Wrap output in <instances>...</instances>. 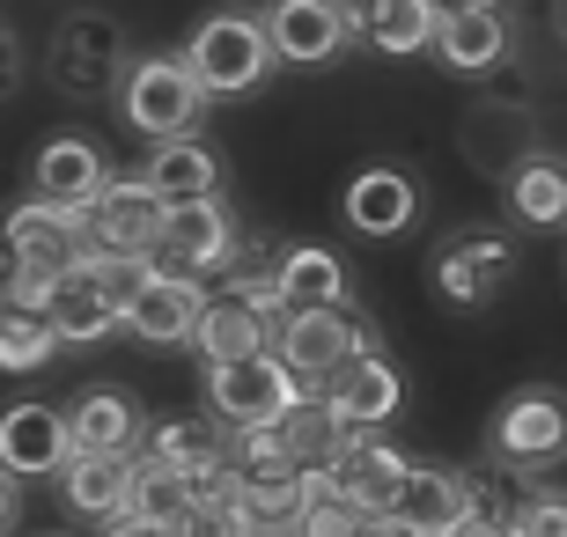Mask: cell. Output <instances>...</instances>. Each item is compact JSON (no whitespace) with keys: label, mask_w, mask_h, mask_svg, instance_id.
Wrapping results in <instances>:
<instances>
[{"label":"cell","mask_w":567,"mask_h":537,"mask_svg":"<svg viewBox=\"0 0 567 537\" xmlns=\"http://www.w3.org/2000/svg\"><path fill=\"white\" fill-rule=\"evenodd\" d=\"M177 66H185V82L214 104V96H251V89L274 74V52H266L258 16L229 8V16H207L199 30H192L185 52H177Z\"/></svg>","instance_id":"1"},{"label":"cell","mask_w":567,"mask_h":537,"mask_svg":"<svg viewBox=\"0 0 567 537\" xmlns=\"http://www.w3.org/2000/svg\"><path fill=\"white\" fill-rule=\"evenodd\" d=\"M199 111H207V96L185 82L177 52H141V60H126V74H118V118H126V133H141L147 147L185 141L192 125H199Z\"/></svg>","instance_id":"2"},{"label":"cell","mask_w":567,"mask_h":537,"mask_svg":"<svg viewBox=\"0 0 567 537\" xmlns=\"http://www.w3.org/2000/svg\"><path fill=\"white\" fill-rule=\"evenodd\" d=\"M354 353H377V347H369V324L347 310H302V317H280V331H274V361L295 375L302 397H317L324 375L347 369Z\"/></svg>","instance_id":"3"},{"label":"cell","mask_w":567,"mask_h":537,"mask_svg":"<svg viewBox=\"0 0 567 537\" xmlns=\"http://www.w3.org/2000/svg\"><path fill=\"white\" fill-rule=\"evenodd\" d=\"M288 405H302L295 375L280 369L274 353H251V361H229V369H207V413L229 434H258L274 427Z\"/></svg>","instance_id":"4"},{"label":"cell","mask_w":567,"mask_h":537,"mask_svg":"<svg viewBox=\"0 0 567 537\" xmlns=\"http://www.w3.org/2000/svg\"><path fill=\"white\" fill-rule=\"evenodd\" d=\"M44 74L66 89V96H104L126 74V30L111 16H66L44 44Z\"/></svg>","instance_id":"5"},{"label":"cell","mask_w":567,"mask_h":537,"mask_svg":"<svg viewBox=\"0 0 567 537\" xmlns=\"http://www.w3.org/2000/svg\"><path fill=\"white\" fill-rule=\"evenodd\" d=\"M516 272V244H508L502 228H457V236H442L435 244V295L450 310H486L502 280Z\"/></svg>","instance_id":"6"},{"label":"cell","mask_w":567,"mask_h":537,"mask_svg":"<svg viewBox=\"0 0 567 537\" xmlns=\"http://www.w3.org/2000/svg\"><path fill=\"white\" fill-rule=\"evenodd\" d=\"M147 266L155 272H185V280H199V272H229L236 266V214L221 207V199H207V207H163Z\"/></svg>","instance_id":"7"},{"label":"cell","mask_w":567,"mask_h":537,"mask_svg":"<svg viewBox=\"0 0 567 537\" xmlns=\"http://www.w3.org/2000/svg\"><path fill=\"white\" fill-rule=\"evenodd\" d=\"M155 221H163V207L147 199L141 177H111V185L74 214L89 258H147V250H155Z\"/></svg>","instance_id":"8"},{"label":"cell","mask_w":567,"mask_h":537,"mask_svg":"<svg viewBox=\"0 0 567 537\" xmlns=\"http://www.w3.org/2000/svg\"><path fill=\"white\" fill-rule=\"evenodd\" d=\"M405 472H413V456H399L391 442H377V434H354L347 450H339V464L324 478H310V486H324V494L339 500V508H354L361 523H383L391 516V500H399Z\"/></svg>","instance_id":"9"},{"label":"cell","mask_w":567,"mask_h":537,"mask_svg":"<svg viewBox=\"0 0 567 537\" xmlns=\"http://www.w3.org/2000/svg\"><path fill=\"white\" fill-rule=\"evenodd\" d=\"M317 405L332 413V427H339V434H377L383 420H399V405H405V375L391 369L383 353H354L347 369L324 375Z\"/></svg>","instance_id":"10"},{"label":"cell","mask_w":567,"mask_h":537,"mask_svg":"<svg viewBox=\"0 0 567 537\" xmlns=\"http://www.w3.org/2000/svg\"><path fill=\"white\" fill-rule=\"evenodd\" d=\"M266 30V52H274V66H324L347 52V38H354V8H339V0H280L274 16L258 22Z\"/></svg>","instance_id":"11"},{"label":"cell","mask_w":567,"mask_h":537,"mask_svg":"<svg viewBox=\"0 0 567 537\" xmlns=\"http://www.w3.org/2000/svg\"><path fill=\"white\" fill-rule=\"evenodd\" d=\"M104 185H111V163L89 133H52L38 147V163H30V199L52 214H82Z\"/></svg>","instance_id":"12"},{"label":"cell","mask_w":567,"mask_h":537,"mask_svg":"<svg viewBox=\"0 0 567 537\" xmlns=\"http://www.w3.org/2000/svg\"><path fill=\"white\" fill-rule=\"evenodd\" d=\"M464 516H480V486H472L464 472H435V464H413L383 523H391L399 537H450Z\"/></svg>","instance_id":"13"},{"label":"cell","mask_w":567,"mask_h":537,"mask_svg":"<svg viewBox=\"0 0 567 537\" xmlns=\"http://www.w3.org/2000/svg\"><path fill=\"white\" fill-rule=\"evenodd\" d=\"M0 258L22 266V272H38V280H60V272L82 266L89 250H82L74 214H52V207H38V199H22V207L0 221Z\"/></svg>","instance_id":"14"},{"label":"cell","mask_w":567,"mask_h":537,"mask_svg":"<svg viewBox=\"0 0 567 537\" xmlns=\"http://www.w3.org/2000/svg\"><path fill=\"white\" fill-rule=\"evenodd\" d=\"M457 147H464V163L480 169V177H502L508 185V177L538 155V118H530L524 104H472Z\"/></svg>","instance_id":"15"},{"label":"cell","mask_w":567,"mask_h":537,"mask_svg":"<svg viewBox=\"0 0 567 537\" xmlns=\"http://www.w3.org/2000/svg\"><path fill=\"white\" fill-rule=\"evenodd\" d=\"M74 456L60 405H8L0 413V478H60V464Z\"/></svg>","instance_id":"16"},{"label":"cell","mask_w":567,"mask_h":537,"mask_svg":"<svg viewBox=\"0 0 567 537\" xmlns=\"http://www.w3.org/2000/svg\"><path fill=\"white\" fill-rule=\"evenodd\" d=\"M274 331L280 317L258 310V302H244L236 288L207 295V310H199V331H192V347H199V361L207 369H229V361H251V353H274Z\"/></svg>","instance_id":"17"},{"label":"cell","mask_w":567,"mask_h":537,"mask_svg":"<svg viewBox=\"0 0 567 537\" xmlns=\"http://www.w3.org/2000/svg\"><path fill=\"white\" fill-rule=\"evenodd\" d=\"M141 185H147L155 207H207V199H221V155H214L199 133L163 141V147H147Z\"/></svg>","instance_id":"18"},{"label":"cell","mask_w":567,"mask_h":537,"mask_svg":"<svg viewBox=\"0 0 567 537\" xmlns=\"http://www.w3.org/2000/svg\"><path fill=\"white\" fill-rule=\"evenodd\" d=\"M347 228L354 236H405L413 228V214H421V185H413V169L399 163H369L347 177Z\"/></svg>","instance_id":"19"},{"label":"cell","mask_w":567,"mask_h":537,"mask_svg":"<svg viewBox=\"0 0 567 537\" xmlns=\"http://www.w3.org/2000/svg\"><path fill=\"white\" fill-rule=\"evenodd\" d=\"M199 310H207V288L199 280H185V272H147V288L133 295V310H126V331L147 339V347H192Z\"/></svg>","instance_id":"20"},{"label":"cell","mask_w":567,"mask_h":537,"mask_svg":"<svg viewBox=\"0 0 567 537\" xmlns=\"http://www.w3.org/2000/svg\"><path fill=\"white\" fill-rule=\"evenodd\" d=\"M567 442V413L553 391H516L502 405V420H494V456L502 464H524V472H538V464H553Z\"/></svg>","instance_id":"21"},{"label":"cell","mask_w":567,"mask_h":537,"mask_svg":"<svg viewBox=\"0 0 567 537\" xmlns=\"http://www.w3.org/2000/svg\"><path fill=\"white\" fill-rule=\"evenodd\" d=\"M274 280V302L280 317H302V310H347V258L324 244H288L280 266L266 272Z\"/></svg>","instance_id":"22"},{"label":"cell","mask_w":567,"mask_h":537,"mask_svg":"<svg viewBox=\"0 0 567 537\" xmlns=\"http://www.w3.org/2000/svg\"><path fill=\"white\" fill-rule=\"evenodd\" d=\"M141 434H147L141 405H133V391H118V383H96V391H82L66 405V442H74V456H133Z\"/></svg>","instance_id":"23"},{"label":"cell","mask_w":567,"mask_h":537,"mask_svg":"<svg viewBox=\"0 0 567 537\" xmlns=\"http://www.w3.org/2000/svg\"><path fill=\"white\" fill-rule=\"evenodd\" d=\"M435 52H442L450 74H494V66L508 60V8H486V0L442 8L435 16Z\"/></svg>","instance_id":"24"},{"label":"cell","mask_w":567,"mask_h":537,"mask_svg":"<svg viewBox=\"0 0 567 537\" xmlns=\"http://www.w3.org/2000/svg\"><path fill=\"white\" fill-rule=\"evenodd\" d=\"M126 486H133V456H66L60 464L66 508L89 516V523H118L126 516Z\"/></svg>","instance_id":"25"},{"label":"cell","mask_w":567,"mask_h":537,"mask_svg":"<svg viewBox=\"0 0 567 537\" xmlns=\"http://www.w3.org/2000/svg\"><path fill=\"white\" fill-rule=\"evenodd\" d=\"M192 508H199V478H185V472H169V464H147V456H133V486H126V516H133V523L185 530Z\"/></svg>","instance_id":"26"},{"label":"cell","mask_w":567,"mask_h":537,"mask_svg":"<svg viewBox=\"0 0 567 537\" xmlns=\"http://www.w3.org/2000/svg\"><path fill=\"white\" fill-rule=\"evenodd\" d=\"M147 464H169L185 478H214L229 472V427L221 420H163L147 442Z\"/></svg>","instance_id":"27"},{"label":"cell","mask_w":567,"mask_h":537,"mask_svg":"<svg viewBox=\"0 0 567 537\" xmlns=\"http://www.w3.org/2000/svg\"><path fill=\"white\" fill-rule=\"evenodd\" d=\"M38 317H44V331H52L60 347H96V339H111V331H118V317H111L104 302L89 295L82 266L60 272V280L44 288V310H38Z\"/></svg>","instance_id":"28"},{"label":"cell","mask_w":567,"mask_h":537,"mask_svg":"<svg viewBox=\"0 0 567 537\" xmlns=\"http://www.w3.org/2000/svg\"><path fill=\"white\" fill-rule=\"evenodd\" d=\"M435 16L442 8H427V0H383V8H354V30L369 44H377V52H427V44H435Z\"/></svg>","instance_id":"29"},{"label":"cell","mask_w":567,"mask_h":537,"mask_svg":"<svg viewBox=\"0 0 567 537\" xmlns=\"http://www.w3.org/2000/svg\"><path fill=\"white\" fill-rule=\"evenodd\" d=\"M508 207L524 228H560L567 221V169L553 155H530L516 177H508Z\"/></svg>","instance_id":"30"},{"label":"cell","mask_w":567,"mask_h":537,"mask_svg":"<svg viewBox=\"0 0 567 537\" xmlns=\"http://www.w3.org/2000/svg\"><path fill=\"white\" fill-rule=\"evenodd\" d=\"M147 258H82V280H89V295H96V302H104L111 317H118V324H126V310H133V295L147 288Z\"/></svg>","instance_id":"31"},{"label":"cell","mask_w":567,"mask_h":537,"mask_svg":"<svg viewBox=\"0 0 567 537\" xmlns=\"http://www.w3.org/2000/svg\"><path fill=\"white\" fill-rule=\"evenodd\" d=\"M52 353H60V339L44 331V317H0V369H8V375L44 369Z\"/></svg>","instance_id":"32"},{"label":"cell","mask_w":567,"mask_h":537,"mask_svg":"<svg viewBox=\"0 0 567 537\" xmlns=\"http://www.w3.org/2000/svg\"><path fill=\"white\" fill-rule=\"evenodd\" d=\"M508 537H567V508H560V494H530L516 516L502 523Z\"/></svg>","instance_id":"33"},{"label":"cell","mask_w":567,"mask_h":537,"mask_svg":"<svg viewBox=\"0 0 567 537\" xmlns=\"http://www.w3.org/2000/svg\"><path fill=\"white\" fill-rule=\"evenodd\" d=\"M16 82H22V38L0 22V96H16Z\"/></svg>","instance_id":"34"},{"label":"cell","mask_w":567,"mask_h":537,"mask_svg":"<svg viewBox=\"0 0 567 537\" xmlns=\"http://www.w3.org/2000/svg\"><path fill=\"white\" fill-rule=\"evenodd\" d=\"M450 537H508V530H502V523H494V516H464V523H457V530H450Z\"/></svg>","instance_id":"35"},{"label":"cell","mask_w":567,"mask_h":537,"mask_svg":"<svg viewBox=\"0 0 567 537\" xmlns=\"http://www.w3.org/2000/svg\"><path fill=\"white\" fill-rule=\"evenodd\" d=\"M104 537H177V530H155V523H133V516H118Z\"/></svg>","instance_id":"36"},{"label":"cell","mask_w":567,"mask_h":537,"mask_svg":"<svg viewBox=\"0 0 567 537\" xmlns=\"http://www.w3.org/2000/svg\"><path fill=\"white\" fill-rule=\"evenodd\" d=\"M16 530V486H8V478H0V537Z\"/></svg>","instance_id":"37"}]
</instances>
